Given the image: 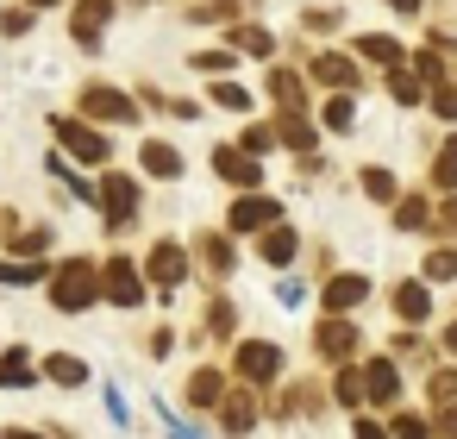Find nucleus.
<instances>
[{"mask_svg": "<svg viewBox=\"0 0 457 439\" xmlns=\"http://www.w3.org/2000/svg\"><path fill=\"white\" fill-rule=\"evenodd\" d=\"M413 76H420L426 89H432V82H445V51H420V57H413Z\"/></svg>", "mask_w": 457, "mask_h": 439, "instance_id": "4c0bfd02", "label": "nucleus"}, {"mask_svg": "<svg viewBox=\"0 0 457 439\" xmlns=\"http://www.w3.org/2000/svg\"><path fill=\"white\" fill-rule=\"evenodd\" d=\"M395 395H401V364H395V358H370V364H363V401L395 408Z\"/></svg>", "mask_w": 457, "mask_h": 439, "instance_id": "f8f14e48", "label": "nucleus"}, {"mask_svg": "<svg viewBox=\"0 0 457 439\" xmlns=\"http://www.w3.org/2000/svg\"><path fill=\"white\" fill-rule=\"evenodd\" d=\"M226 63H232V57H226V51H195V70H207V76H220V70H226Z\"/></svg>", "mask_w": 457, "mask_h": 439, "instance_id": "c03bdc74", "label": "nucleus"}, {"mask_svg": "<svg viewBox=\"0 0 457 439\" xmlns=\"http://www.w3.org/2000/svg\"><path fill=\"white\" fill-rule=\"evenodd\" d=\"M145 283H157V295H176V289L188 283V245L157 239V245L145 251Z\"/></svg>", "mask_w": 457, "mask_h": 439, "instance_id": "7ed1b4c3", "label": "nucleus"}, {"mask_svg": "<svg viewBox=\"0 0 457 439\" xmlns=\"http://www.w3.org/2000/svg\"><path fill=\"white\" fill-rule=\"evenodd\" d=\"M232 370H238V383H245V389H263V383H276V376H282V345H270V339H238Z\"/></svg>", "mask_w": 457, "mask_h": 439, "instance_id": "f03ea898", "label": "nucleus"}, {"mask_svg": "<svg viewBox=\"0 0 457 439\" xmlns=\"http://www.w3.org/2000/svg\"><path fill=\"white\" fill-rule=\"evenodd\" d=\"M38 276H45V264H26V257H0V283L26 289V283H38Z\"/></svg>", "mask_w": 457, "mask_h": 439, "instance_id": "f704fd0d", "label": "nucleus"}, {"mask_svg": "<svg viewBox=\"0 0 457 439\" xmlns=\"http://www.w3.org/2000/svg\"><path fill=\"white\" fill-rule=\"evenodd\" d=\"M313 82H326V89H357V63L345 57V51H326V57H313Z\"/></svg>", "mask_w": 457, "mask_h": 439, "instance_id": "dca6fc26", "label": "nucleus"}, {"mask_svg": "<svg viewBox=\"0 0 457 439\" xmlns=\"http://www.w3.org/2000/svg\"><path fill=\"white\" fill-rule=\"evenodd\" d=\"M426 101H432V114H438V120H457V82H432V95H426Z\"/></svg>", "mask_w": 457, "mask_h": 439, "instance_id": "58836bf2", "label": "nucleus"}, {"mask_svg": "<svg viewBox=\"0 0 457 439\" xmlns=\"http://www.w3.org/2000/svg\"><path fill=\"white\" fill-rule=\"evenodd\" d=\"M388 433H395V439H438V426H432V420H420V414H395V420H388Z\"/></svg>", "mask_w": 457, "mask_h": 439, "instance_id": "e433bc0d", "label": "nucleus"}, {"mask_svg": "<svg viewBox=\"0 0 457 439\" xmlns=\"http://www.w3.org/2000/svg\"><path fill=\"white\" fill-rule=\"evenodd\" d=\"M45 245H51L45 232H20V239H13V251H20L26 264H38V257H45Z\"/></svg>", "mask_w": 457, "mask_h": 439, "instance_id": "a19ab883", "label": "nucleus"}, {"mask_svg": "<svg viewBox=\"0 0 457 439\" xmlns=\"http://www.w3.org/2000/svg\"><path fill=\"white\" fill-rule=\"evenodd\" d=\"M226 226L232 232H270V226H282V201L276 195H238L232 214H226Z\"/></svg>", "mask_w": 457, "mask_h": 439, "instance_id": "6e6552de", "label": "nucleus"}, {"mask_svg": "<svg viewBox=\"0 0 457 439\" xmlns=\"http://www.w3.org/2000/svg\"><path fill=\"white\" fill-rule=\"evenodd\" d=\"M82 120H88V126H95V120H101V126H132V120H138V101L120 95V89H107V82H88V89H82Z\"/></svg>", "mask_w": 457, "mask_h": 439, "instance_id": "20e7f679", "label": "nucleus"}, {"mask_svg": "<svg viewBox=\"0 0 457 439\" xmlns=\"http://www.w3.org/2000/svg\"><path fill=\"white\" fill-rule=\"evenodd\" d=\"M101 295L120 301V308H138V301H145V270H138L132 257H107V264H101Z\"/></svg>", "mask_w": 457, "mask_h": 439, "instance_id": "39448f33", "label": "nucleus"}, {"mask_svg": "<svg viewBox=\"0 0 457 439\" xmlns=\"http://www.w3.org/2000/svg\"><path fill=\"white\" fill-rule=\"evenodd\" d=\"M182 395H188V408H220V401H226V376L201 364V370L182 383Z\"/></svg>", "mask_w": 457, "mask_h": 439, "instance_id": "f3484780", "label": "nucleus"}, {"mask_svg": "<svg viewBox=\"0 0 457 439\" xmlns=\"http://www.w3.org/2000/svg\"><path fill=\"white\" fill-rule=\"evenodd\" d=\"M357 189H363L370 201H388V207L401 201V182H395V176H388L382 164H370V170H357Z\"/></svg>", "mask_w": 457, "mask_h": 439, "instance_id": "b1692460", "label": "nucleus"}, {"mask_svg": "<svg viewBox=\"0 0 457 439\" xmlns=\"http://www.w3.org/2000/svg\"><path fill=\"white\" fill-rule=\"evenodd\" d=\"M220 426H226L232 439H245V433L257 426V401H251V389H238V395L220 401Z\"/></svg>", "mask_w": 457, "mask_h": 439, "instance_id": "a211bd4d", "label": "nucleus"}, {"mask_svg": "<svg viewBox=\"0 0 457 439\" xmlns=\"http://www.w3.org/2000/svg\"><path fill=\"white\" fill-rule=\"evenodd\" d=\"M95 295H101V270H95V257H63V264L51 270V301H57L63 314L95 308Z\"/></svg>", "mask_w": 457, "mask_h": 439, "instance_id": "f257e3e1", "label": "nucleus"}, {"mask_svg": "<svg viewBox=\"0 0 457 439\" xmlns=\"http://www.w3.org/2000/svg\"><path fill=\"white\" fill-rule=\"evenodd\" d=\"M332 401H338V408H357V401H363V370L338 364V376H332Z\"/></svg>", "mask_w": 457, "mask_h": 439, "instance_id": "c756f323", "label": "nucleus"}, {"mask_svg": "<svg viewBox=\"0 0 457 439\" xmlns=\"http://www.w3.org/2000/svg\"><path fill=\"white\" fill-rule=\"evenodd\" d=\"M445 351H457V320H451V326H445Z\"/></svg>", "mask_w": 457, "mask_h": 439, "instance_id": "864d4df0", "label": "nucleus"}, {"mask_svg": "<svg viewBox=\"0 0 457 439\" xmlns=\"http://www.w3.org/2000/svg\"><path fill=\"white\" fill-rule=\"evenodd\" d=\"M213 170H220L232 189H263V170H257V157H251L245 145H220V151H213Z\"/></svg>", "mask_w": 457, "mask_h": 439, "instance_id": "9b49d317", "label": "nucleus"}, {"mask_svg": "<svg viewBox=\"0 0 457 439\" xmlns=\"http://www.w3.org/2000/svg\"><path fill=\"white\" fill-rule=\"evenodd\" d=\"M45 376H51V383H63V389H76V383H88V364H82V358H70V351H51V358H45Z\"/></svg>", "mask_w": 457, "mask_h": 439, "instance_id": "c85d7f7f", "label": "nucleus"}, {"mask_svg": "<svg viewBox=\"0 0 457 439\" xmlns=\"http://www.w3.org/2000/svg\"><path fill=\"white\" fill-rule=\"evenodd\" d=\"M270 145H276V132H270V126H245V151H251V157H263Z\"/></svg>", "mask_w": 457, "mask_h": 439, "instance_id": "37998d69", "label": "nucleus"}, {"mask_svg": "<svg viewBox=\"0 0 457 439\" xmlns=\"http://www.w3.org/2000/svg\"><path fill=\"white\" fill-rule=\"evenodd\" d=\"M257 251H263L270 264H295V251H301V239H295V226L282 220V226H270V232L257 239Z\"/></svg>", "mask_w": 457, "mask_h": 439, "instance_id": "4be33fe9", "label": "nucleus"}, {"mask_svg": "<svg viewBox=\"0 0 457 439\" xmlns=\"http://www.w3.org/2000/svg\"><path fill=\"white\" fill-rule=\"evenodd\" d=\"M113 20V0H76V13H70V38L76 45H101V26Z\"/></svg>", "mask_w": 457, "mask_h": 439, "instance_id": "4468645a", "label": "nucleus"}, {"mask_svg": "<svg viewBox=\"0 0 457 439\" xmlns=\"http://www.w3.org/2000/svg\"><path fill=\"white\" fill-rule=\"evenodd\" d=\"M0 26H7V38H20V32H26V26H32V7H13V13H7V20H0Z\"/></svg>", "mask_w": 457, "mask_h": 439, "instance_id": "a18cd8bd", "label": "nucleus"}, {"mask_svg": "<svg viewBox=\"0 0 457 439\" xmlns=\"http://www.w3.org/2000/svg\"><path fill=\"white\" fill-rule=\"evenodd\" d=\"M226 45H232V51H251V57H276V32H270V26H232Z\"/></svg>", "mask_w": 457, "mask_h": 439, "instance_id": "412c9836", "label": "nucleus"}, {"mask_svg": "<svg viewBox=\"0 0 457 439\" xmlns=\"http://www.w3.org/2000/svg\"><path fill=\"white\" fill-rule=\"evenodd\" d=\"M213 101H220L226 114H251V89H245V82H226V76H220V82H213Z\"/></svg>", "mask_w": 457, "mask_h": 439, "instance_id": "2f4dec72", "label": "nucleus"}, {"mask_svg": "<svg viewBox=\"0 0 457 439\" xmlns=\"http://www.w3.org/2000/svg\"><path fill=\"white\" fill-rule=\"evenodd\" d=\"M276 139H282L288 151H301V157H307V151L320 145V132H313V126H307L301 114H282V126H276Z\"/></svg>", "mask_w": 457, "mask_h": 439, "instance_id": "cd10ccee", "label": "nucleus"}, {"mask_svg": "<svg viewBox=\"0 0 457 439\" xmlns=\"http://www.w3.org/2000/svg\"><path fill=\"white\" fill-rule=\"evenodd\" d=\"M438 220H445V226L457 232V195H445V207H438Z\"/></svg>", "mask_w": 457, "mask_h": 439, "instance_id": "8fccbe9b", "label": "nucleus"}, {"mask_svg": "<svg viewBox=\"0 0 457 439\" xmlns=\"http://www.w3.org/2000/svg\"><path fill=\"white\" fill-rule=\"evenodd\" d=\"M357 326L345 320V314H326L320 320V333H313V345H320V358H332V364H351V351H357Z\"/></svg>", "mask_w": 457, "mask_h": 439, "instance_id": "9d476101", "label": "nucleus"}, {"mask_svg": "<svg viewBox=\"0 0 457 439\" xmlns=\"http://www.w3.org/2000/svg\"><path fill=\"white\" fill-rule=\"evenodd\" d=\"M32 370H38V364H32V351H26V345H7V351H0V389H26V383H32Z\"/></svg>", "mask_w": 457, "mask_h": 439, "instance_id": "aec40b11", "label": "nucleus"}, {"mask_svg": "<svg viewBox=\"0 0 457 439\" xmlns=\"http://www.w3.org/2000/svg\"><path fill=\"white\" fill-rule=\"evenodd\" d=\"M395 351H401V358H426V345H420V333H401V339H395Z\"/></svg>", "mask_w": 457, "mask_h": 439, "instance_id": "09e8293b", "label": "nucleus"}, {"mask_svg": "<svg viewBox=\"0 0 457 439\" xmlns=\"http://www.w3.org/2000/svg\"><path fill=\"white\" fill-rule=\"evenodd\" d=\"M363 295H370V283H363L357 270H338V276H326V289H320L326 314H351V308H357Z\"/></svg>", "mask_w": 457, "mask_h": 439, "instance_id": "ddd939ff", "label": "nucleus"}, {"mask_svg": "<svg viewBox=\"0 0 457 439\" xmlns=\"http://www.w3.org/2000/svg\"><path fill=\"white\" fill-rule=\"evenodd\" d=\"M138 157H145V176H157V182H176V176H182V151L163 145V139H145Z\"/></svg>", "mask_w": 457, "mask_h": 439, "instance_id": "2eb2a0df", "label": "nucleus"}, {"mask_svg": "<svg viewBox=\"0 0 457 439\" xmlns=\"http://www.w3.org/2000/svg\"><path fill=\"white\" fill-rule=\"evenodd\" d=\"M426 401H432L438 439H457V370H432L426 376Z\"/></svg>", "mask_w": 457, "mask_h": 439, "instance_id": "1a4fd4ad", "label": "nucleus"}, {"mask_svg": "<svg viewBox=\"0 0 457 439\" xmlns=\"http://www.w3.org/2000/svg\"><path fill=\"white\" fill-rule=\"evenodd\" d=\"M276 301H282V308H301V301H307V283H301V276H282V283H276Z\"/></svg>", "mask_w": 457, "mask_h": 439, "instance_id": "79ce46f5", "label": "nucleus"}, {"mask_svg": "<svg viewBox=\"0 0 457 439\" xmlns=\"http://www.w3.org/2000/svg\"><path fill=\"white\" fill-rule=\"evenodd\" d=\"M0 439H45V433H26V426H7V433H0Z\"/></svg>", "mask_w": 457, "mask_h": 439, "instance_id": "3c124183", "label": "nucleus"}, {"mask_svg": "<svg viewBox=\"0 0 457 439\" xmlns=\"http://www.w3.org/2000/svg\"><path fill=\"white\" fill-rule=\"evenodd\" d=\"M451 276H457V251H451V245L426 251V283H451Z\"/></svg>", "mask_w": 457, "mask_h": 439, "instance_id": "c9c22d12", "label": "nucleus"}, {"mask_svg": "<svg viewBox=\"0 0 457 439\" xmlns=\"http://www.w3.org/2000/svg\"><path fill=\"white\" fill-rule=\"evenodd\" d=\"M432 182H438V189H457V139L438 145V157H432Z\"/></svg>", "mask_w": 457, "mask_h": 439, "instance_id": "72a5a7b5", "label": "nucleus"}, {"mask_svg": "<svg viewBox=\"0 0 457 439\" xmlns=\"http://www.w3.org/2000/svg\"><path fill=\"white\" fill-rule=\"evenodd\" d=\"M195 257H201L213 276H232V245H226L220 232H201V239H195Z\"/></svg>", "mask_w": 457, "mask_h": 439, "instance_id": "a878e982", "label": "nucleus"}, {"mask_svg": "<svg viewBox=\"0 0 457 439\" xmlns=\"http://www.w3.org/2000/svg\"><path fill=\"white\" fill-rule=\"evenodd\" d=\"M232 320H238V314H232V301L220 295V301L207 308V333H213V339H226V333H232Z\"/></svg>", "mask_w": 457, "mask_h": 439, "instance_id": "ea45409f", "label": "nucleus"}, {"mask_svg": "<svg viewBox=\"0 0 457 439\" xmlns=\"http://www.w3.org/2000/svg\"><path fill=\"white\" fill-rule=\"evenodd\" d=\"M7 232H13V214H7V207H0V239H7Z\"/></svg>", "mask_w": 457, "mask_h": 439, "instance_id": "5fc2aeb1", "label": "nucleus"}, {"mask_svg": "<svg viewBox=\"0 0 457 439\" xmlns=\"http://www.w3.org/2000/svg\"><path fill=\"white\" fill-rule=\"evenodd\" d=\"M395 226H401V232H426V226H432V201H426V195H401V201H395Z\"/></svg>", "mask_w": 457, "mask_h": 439, "instance_id": "393cba45", "label": "nucleus"}, {"mask_svg": "<svg viewBox=\"0 0 457 439\" xmlns=\"http://www.w3.org/2000/svg\"><path fill=\"white\" fill-rule=\"evenodd\" d=\"M357 51H363L370 63H388V70H401V57H407V51H401L388 32H363V38H357Z\"/></svg>", "mask_w": 457, "mask_h": 439, "instance_id": "bb28decb", "label": "nucleus"}, {"mask_svg": "<svg viewBox=\"0 0 457 439\" xmlns=\"http://www.w3.org/2000/svg\"><path fill=\"white\" fill-rule=\"evenodd\" d=\"M51 132H57V139H63V151H70V157H82V164H107V157H113V145H107L88 120H51Z\"/></svg>", "mask_w": 457, "mask_h": 439, "instance_id": "423d86ee", "label": "nucleus"}, {"mask_svg": "<svg viewBox=\"0 0 457 439\" xmlns=\"http://www.w3.org/2000/svg\"><path fill=\"white\" fill-rule=\"evenodd\" d=\"M388 7H395V13H420V0H388Z\"/></svg>", "mask_w": 457, "mask_h": 439, "instance_id": "603ef678", "label": "nucleus"}, {"mask_svg": "<svg viewBox=\"0 0 457 439\" xmlns=\"http://www.w3.org/2000/svg\"><path fill=\"white\" fill-rule=\"evenodd\" d=\"M388 95H395L401 107H413V101H426V82H420L413 70H388Z\"/></svg>", "mask_w": 457, "mask_h": 439, "instance_id": "7c9ffc66", "label": "nucleus"}, {"mask_svg": "<svg viewBox=\"0 0 457 439\" xmlns=\"http://www.w3.org/2000/svg\"><path fill=\"white\" fill-rule=\"evenodd\" d=\"M395 314H401L407 326H420V320L432 314V289H426V283H395Z\"/></svg>", "mask_w": 457, "mask_h": 439, "instance_id": "6ab92c4d", "label": "nucleus"}, {"mask_svg": "<svg viewBox=\"0 0 457 439\" xmlns=\"http://www.w3.org/2000/svg\"><path fill=\"white\" fill-rule=\"evenodd\" d=\"M101 214H107V226L120 232V226H132V214H138V182L132 176H120V170H107L101 176Z\"/></svg>", "mask_w": 457, "mask_h": 439, "instance_id": "0eeeda50", "label": "nucleus"}, {"mask_svg": "<svg viewBox=\"0 0 457 439\" xmlns=\"http://www.w3.org/2000/svg\"><path fill=\"white\" fill-rule=\"evenodd\" d=\"M26 7H32V13H38V7H57V0H26Z\"/></svg>", "mask_w": 457, "mask_h": 439, "instance_id": "6e6d98bb", "label": "nucleus"}, {"mask_svg": "<svg viewBox=\"0 0 457 439\" xmlns=\"http://www.w3.org/2000/svg\"><path fill=\"white\" fill-rule=\"evenodd\" d=\"M351 439H395V433H388L382 420H357V426H351Z\"/></svg>", "mask_w": 457, "mask_h": 439, "instance_id": "49530a36", "label": "nucleus"}, {"mask_svg": "<svg viewBox=\"0 0 457 439\" xmlns=\"http://www.w3.org/2000/svg\"><path fill=\"white\" fill-rule=\"evenodd\" d=\"M170 345H176V333H170V326H157V333H151V358H170Z\"/></svg>", "mask_w": 457, "mask_h": 439, "instance_id": "de8ad7c7", "label": "nucleus"}, {"mask_svg": "<svg viewBox=\"0 0 457 439\" xmlns=\"http://www.w3.org/2000/svg\"><path fill=\"white\" fill-rule=\"evenodd\" d=\"M270 95L282 101V114H301V101H307V89H301V76H295V70H282V63L270 70Z\"/></svg>", "mask_w": 457, "mask_h": 439, "instance_id": "5701e85b", "label": "nucleus"}, {"mask_svg": "<svg viewBox=\"0 0 457 439\" xmlns=\"http://www.w3.org/2000/svg\"><path fill=\"white\" fill-rule=\"evenodd\" d=\"M351 120H357L351 95H332V101H326V114H320V126H326V132H351Z\"/></svg>", "mask_w": 457, "mask_h": 439, "instance_id": "473e14b6", "label": "nucleus"}]
</instances>
